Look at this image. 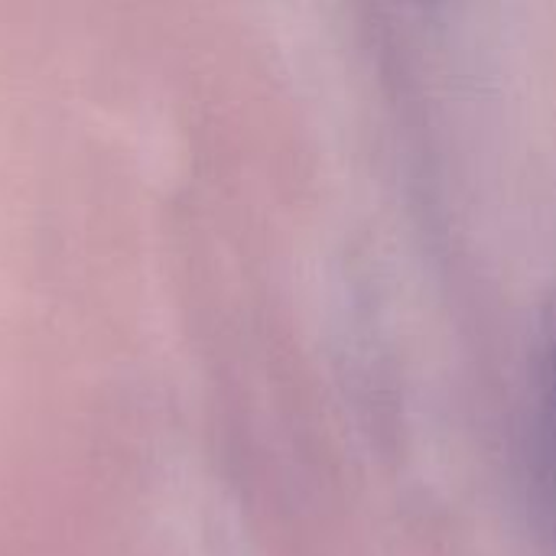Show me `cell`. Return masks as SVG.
Listing matches in <instances>:
<instances>
[{
  "mask_svg": "<svg viewBox=\"0 0 556 556\" xmlns=\"http://www.w3.org/2000/svg\"><path fill=\"white\" fill-rule=\"evenodd\" d=\"M534 459L544 511L556 541V300L541 316L534 342Z\"/></svg>",
  "mask_w": 556,
  "mask_h": 556,
  "instance_id": "6da1fadb",
  "label": "cell"
}]
</instances>
